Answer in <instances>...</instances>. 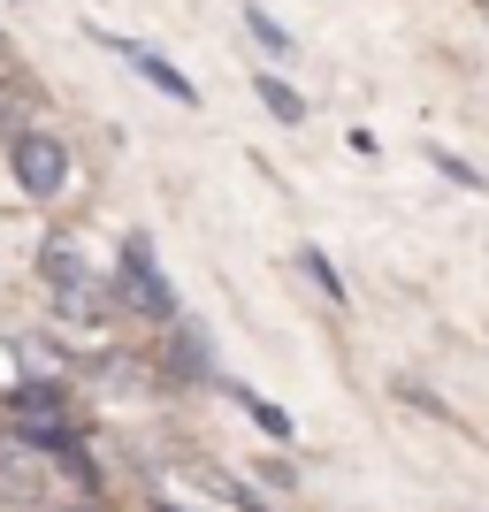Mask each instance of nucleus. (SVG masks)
<instances>
[{
	"instance_id": "obj_11",
	"label": "nucleus",
	"mask_w": 489,
	"mask_h": 512,
	"mask_svg": "<svg viewBox=\"0 0 489 512\" xmlns=\"http://www.w3.org/2000/svg\"><path fill=\"white\" fill-rule=\"evenodd\" d=\"M428 161H436V169H444L451 184H467V192H482V176H474L467 161H459V153H444V146H428Z\"/></svg>"
},
{
	"instance_id": "obj_5",
	"label": "nucleus",
	"mask_w": 489,
	"mask_h": 512,
	"mask_svg": "<svg viewBox=\"0 0 489 512\" xmlns=\"http://www.w3.org/2000/svg\"><path fill=\"white\" fill-rule=\"evenodd\" d=\"M107 46H115V54H123V62L138 69V77H146L153 92H169L176 107H199V85H192V77H184V69L169 62V54H153V46H138V39H107Z\"/></svg>"
},
{
	"instance_id": "obj_1",
	"label": "nucleus",
	"mask_w": 489,
	"mask_h": 512,
	"mask_svg": "<svg viewBox=\"0 0 489 512\" xmlns=\"http://www.w3.org/2000/svg\"><path fill=\"white\" fill-rule=\"evenodd\" d=\"M8 428L31 436V444H46V451H62V459H77V444H85V428L69 421V406H62L54 383H23L16 398H8Z\"/></svg>"
},
{
	"instance_id": "obj_12",
	"label": "nucleus",
	"mask_w": 489,
	"mask_h": 512,
	"mask_svg": "<svg viewBox=\"0 0 489 512\" xmlns=\"http://www.w3.org/2000/svg\"><path fill=\"white\" fill-rule=\"evenodd\" d=\"M0 436H8V421H0Z\"/></svg>"
},
{
	"instance_id": "obj_6",
	"label": "nucleus",
	"mask_w": 489,
	"mask_h": 512,
	"mask_svg": "<svg viewBox=\"0 0 489 512\" xmlns=\"http://www.w3.org/2000/svg\"><path fill=\"white\" fill-rule=\"evenodd\" d=\"M253 85H260V100H268V115H276V123H306V100H298V92L283 85L276 69H260Z\"/></svg>"
},
{
	"instance_id": "obj_3",
	"label": "nucleus",
	"mask_w": 489,
	"mask_h": 512,
	"mask_svg": "<svg viewBox=\"0 0 489 512\" xmlns=\"http://www.w3.org/2000/svg\"><path fill=\"white\" fill-rule=\"evenodd\" d=\"M115 299H123L130 314L176 321V291H169V276H161V268H153V253H146V237H130V245H123V260H115Z\"/></svg>"
},
{
	"instance_id": "obj_4",
	"label": "nucleus",
	"mask_w": 489,
	"mask_h": 512,
	"mask_svg": "<svg viewBox=\"0 0 489 512\" xmlns=\"http://www.w3.org/2000/svg\"><path fill=\"white\" fill-rule=\"evenodd\" d=\"M39 276L54 283L62 314H77V321H85L92 306H100V299H92V260L77 253V237H46V253H39Z\"/></svg>"
},
{
	"instance_id": "obj_10",
	"label": "nucleus",
	"mask_w": 489,
	"mask_h": 512,
	"mask_svg": "<svg viewBox=\"0 0 489 512\" xmlns=\"http://www.w3.org/2000/svg\"><path fill=\"white\" fill-rule=\"evenodd\" d=\"M176 367H184V375H207V337H199V321H176Z\"/></svg>"
},
{
	"instance_id": "obj_8",
	"label": "nucleus",
	"mask_w": 489,
	"mask_h": 512,
	"mask_svg": "<svg viewBox=\"0 0 489 512\" xmlns=\"http://www.w3.org/2000/svg\"><path fill=\"white\" fill-rule=\"evenodd\" d=\"M230 398H237V406H245V413H253V421L268 428L276 444H283V436H291V428H298V421H291V413H283V406H268V398H253V390H237V383H230Z\"/></svg>"
},
{
	"instance_id": "obj_7",
	"label": "nucleus",
	"mask_w": 489,
	"mask_h": 512,
	"mask_svg": "<svg viewBox=\"0 0 489 512\" xmlns=\"http://www.w3.org/2000/svg\"><path fill=\"white\" fill-rule=\"evenodd\" d=\"M298 268L314 276V291H321V299H329V306H344V276H337V268H329V253H321V245H306V253H298Z\"/></svg>"
},
{
	"instance_id": "obj_9",
	"label": "nucleus",
	"mask_w": 489,
	"mask_h": 512,
	"mask_svg": "<svg viewBox=\"0 0 489 512\" xmlns=\"http://www.w3.org/2000/svg\"><path fill=\"white\" fill-rule=\"evenodd\" d=\"M245 31H253V39L268 46V54H276V62H283V54H291V31H283V23L268 16V8H253V0H245Z\"/></svg>"
},
{
	"instance_id": "obj_2",
	"label": "nucleus",
	"mask_w": 489,
	"mask_h": 512,
	"mask_svg": "<svg viewBox=\"0 0 489 512\" xmlns=\"http://www.w3.org/2000/svg\"><path fill=\"white\" fill-rule=\"evenodd\" d=\"M8 169H16V184H23V199H62L69 192V176H77V161H69V146L54 138V130H23L16 138V153H8Z\"/></svg>"
},
{
	"instance_id": "obj_13",
	"label": "nucleus",
	"mask_w": 489,
	"mask_h": 512,
	"mask_svg": "<svg viewBox=\"0 0 489 512\" xmlns=\"http://www.w3.org/2000/svg\"><path fill=\"white\" fill-rule=\"evenodd\" d=\"M161 512H169V505H161Z\"/></svg>"
}]
</instances>
